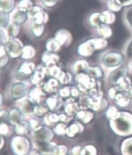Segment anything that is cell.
Returning <instances> with one entry per match:
<instances>
[{"instance_id": "cell-10", "label": "cell", "mask_w": 132, "mask_h": 155, "mask_svg": "<svg viewBox=\"0 0 132 155\" xmlns=\"http://www.w3.org/2000/svg\"><path fill=\"white\" fill-rule=\"evenodd\" d=\"M28 95L29 99L32 102L38 103V104H40L47 97V93L44 91L43 87H40V86L34 87L30 90Z\"/></svg>"}, {"instance_id": "cell-31", "label": "cell", "mask_w": 132, "mask_h": 155, "mask_svg": "<svg viewBox=\"0 0 132 155\" xmlns=\"http://www.w3.org/2000/svg\"><path fill=\"white\" fill-rule=\"evenodd\" d=\"M0 19H1L0 28L7 29L10 23H11V13L0 11Z\"/></svg>"}, {"instance_id": "cell-3", "label": "cell", "mask_w": 132, "mask_h": 155, "mask_svg": "<svg viewBox=\"0 0 132 155\" xmlns=\"http://www.w3.org/2000/svg\"><path fill=\"white\" fill-rule=\"evenodd\" d=\"M29 20H32L39 25H46L49 19L48 13L39 5H34L28 12Z\"/></svg>"}, {"instance_id": "cell-48", "label": "cell", "mask_w": 132, "mask_h": 155, "mask_svg": "<svg viewBox=\"0 0 132 155\" xmlns=\"http://www.w3.org/2000/svg\"><path fill=\"white\" fill-rule=\"evenodd\" d=\"M41 120L38 119V118H33V119L31 120L30 121V126H31V127L34 128L35 130H37L40 127H41V122L40 121Z\"/></svg>"}, {"instance_id": "cell-4", "label": "cell", "mask_w": 132, "mask_h": 155, "mask_svg": "<svg viewBox=\"0 0 132 155\" xmlns=\"http://www.w3.org/2000/svg\"><path fill=\"white\" fill-rule=\"evenodd\" d=\"M7 53L11 58H18L21 56L24 45L22 41L17 38H11L8 42L4 45Z\"/></svg>"}, {"instance_id": "cell-27", "label": "cell", "mask_w": 132, "mask_h": 155, "mask_svg": "<svg viewBox=\"0 0 132 155\" xmlns=\"http://www.w3.org/2000/svg\"><path fill=\"white\" fill-rule=\"evenodd\" d=\"M7 30L10 38H17L20 32H21V25L11 21Z\"/></svg>"}, {"instance_id": "cell-34", "label": "cell", "mask_w": 132, "mask_h": 155, "mask_svg": "<svg viewBox=\"0 0 132 155\" xmlns=\"http://www.w3.org/2000/svg\"><path fill=\"white\" fill-rule=\"evenodd\" d=\"M106 4L107 5L108 10L114 13L120 11L122 8H123L118 0H109Z\"/></svg>"}, {"instance_id": "cell-14", "label": "cell", "mask_w": 132, "mask_h": 155, "mask_svg": "<svg viewBox=\"0 0 132 155\" xmlns=\"http://www.w3.org/2000/svg\"><path fill=\"white\" fill-rule=\"evenodd\" d=\"M34 137L39 142H47L52 138V133L48 128L42 126L34 131Z\"/></svg>"}, {"instance_id": "cell-36", "label": "cell", "mask_w": 132, "mask_h": 155, "mask_svg": "<svg viewBox=\"0 0 132 155\" xmlns=\"http://www.w3.org/2000/svg\"><path fill=\"white\" fill-rule=\"evenodd\" d=\"M78 117L79 118V119L86 124L92 120L94 117V114L90 111H80L78 113Z\"/></svg>"}, {"instance_id": "cell-17", "label": "cell", "mask_w": 132, "mask_h": 155, "mask_svg": "<svg viewBox=\"0 0 132 155\" xmlns=\"http://www.w3.org/2000/svg\"><path fill=\"white\" fill-rule=\"evenodd\" d=\"M89 67V63L85 59L76 60L72 66L73 72L76 75L81 73H86Z\"/></svg>"}, {"instance_id": "cell-5", "label": "cell", "mask_w": 132, "mask_h": 155, "mask_svg": "<svg viewBox=\"0 0 132 155\" xmlns=\"http://www.w3.org/2000/svg\"><path fill=\"white\" fill-rule=\"evenodd\" d=\"M35 64L32 62L26 61L22 63L17 70L16 76L19 81H25L26 79H30L35 70Z\"/></svg>"}, {"instance_id": "cell-51", "label": "cell", "mask_w": 132, "mask_h": 155, "mask_svg": "<svg viewBox=\"0 0 132 155\" xmlns=\"http://www.w3.org/2000/svg\"><path fill=\"white\" fill-rule=\"evenodd\" d=\"M67 127L65 126V125L62 124H59L58 126L55 127V130H56V133L58 135H64V133L67 132Z\"/></svg>"}, {"instance_id": "cell-55", "label": "cell", "mask_w": 132, "mask_h": 155, "mask_svg": "<svg viewBox=\"0 0 132 155\" xmlns=\"http://www.w3.org/2000/svg\"><path fill=\"white\" fill-rule=\"evenodd\" d=\"M79 95V89L78 87H71V95L74 97H77Z\"/></svg>"}, {"instance_id": "cell-45", "label": "cell", "mask_w": 132, "mask_h": 155, "mask_svg": "<svg viewBox=\"0 0 132 155\" xmlns=\"http://www.w3.org/2000/svg\"><path fill=\"white\" fill-rule=\"evenodd\" d=\"M83 155H96V149L92 146H87L83 148Z\"/></svg>"}, {"instance_id": "cell-24", "label": "cell", "mask_w": 132, "mask_h": 155, "mask_svg": "<svg viewBox=\"0 0 132 155\" xmlns=\"http://www.w3.org/2000/svg\"><path fill=\"white\" fill-rule=\"evenodd\" d=\"M35 49L31 45L24 46L22 50L21 58L25 60H30L33 59L35 55Z\"/></svg>"}, {"instance_id": "cell-41", "label": "cell", "mask_w": 132, "mask_h": 155, "mask_svg": "<svg viewBox=\"0 0 132 155\" xmlns=\"http://www.w3.org/2000/svg\"><path fill=\"white\" fill-rule=\"evenodd\" d=\"M49 107L47 105L44 104H39L36 106H35L34 112L35 114H37L39 116H42L45 114H46L48 111Z\"/></svg>"}, {"instance_id": "cell-56", "label": "cell", "mask_w": 132, "mask_h": 155, "mask_svg": "<svg viewBox=\"0 0 132 155\" xmlns=\"http://www.w3.org/2000/svg\"><path fill=\"white\" fill-rule=\"evenodd\" d=\"M47 118H48V120H49L48 121L50 122L51 123L56 122L57 121H58V120H59V117H58L56 115H55V114L50 115Z\"/></svg>"}, {"instance_id": "cell-13", "label": "cell", "mask_w": 132, "mask_h": 155, "mask_svg": "<svg viewBox=\"0 0 132 155\" xmlns=\"http://www.w3.org/2000/svg\"><path fill=\"white\" fill-rule=\"evenodd\" d=\"M127 73H128V67L126 65H122L111 72L108 79L109 82L111 84L116 85L119 80L126 76Z\"/></svg>"}, {"instance_id": "cell-57", "label": "cell", "mask_w": 132, "mask_h": 155, "mask_svg": "<svg viewBox=\"0 0 132 155\" xmlns=\"http://www.w3.org/2000/svg\"><path fill=\"white\" fill-rule=\"evenodd\" d=\"M59 120H61V121H63V122H69L70 118H69V115H61L60 116H59Z\"/></svg>"}, {"instance_id": "cell-25", "label": "cell", "mask_w": 132, "mask_h": 155, "mask_svg": "<svg viewBox=\"0 0 132 155\" xmlns=\"http://www.w3.org/2000/svg\"><path fill=\"white\" fill-rule=\"evenodd\" d=\"M91 39H92V43L94 45L95 51L103 50L107 47V46L108 45V41H107V39L101 38L99 37Z\"/></svg>"}, {"instance_id": "cell-50", "label": "cell", "mask_w": 132, "mask_h": 155, "mask_svg": "<svg viewBox=\"0 0 132 155\" xmlns=\"http://www.w3.org/2000/svg\"><path fill=\"white\" fill-rule=\"evenodd\" d=\"M125 54L128 58H132V39L129 41L128 44L126 46Z\"/></svg>"}, {"instance_id": "cell-43", "label": "cell", "mask_w": 132, "mask_h": 155, "mask_svg": "<svg viewBox=\"0 0 132 155\" xmlns=\"http://www.w3.org/2000/svg\"><path fill=\"white\" fill-rule=\"evenodd\" d=\"M0 41H1V45H5L8 40L10 39V36L8 33V31L5 28H0Z\"/></svg>"}, {"instance_id": "cell-20", "label": "cell", "mask_w": 132, "mask_h": 155, "mask_svg": "<svg viewBox=\"0 0 132 155\" xmlns=\"http://www.w3.org/2000/svg\"><path fill=\"white\" fill-rule=\"evenodd\" d=\"M101 18L103 25H112L116 19V16L114 12L110 11L108 9L101 12Z\"/></svg>"}, {"instance_id": "cell-46", "label": "cell", "mask_w": 132, "mask_h": 155, "mask_svg": "<svg viewBox=\"0 0 132 155\" xmlns=\"http://www.w3.org/2000/svg\"><path fill=\"white\" fill-rule=\"evenodd\" d=\"M67 153V149L64 146H59L54 149V155H66Z\"/></svg>"}, {"instance_id": "cell-49", "label": "cell", "mask_w": 132, "mask_h": 155, "mask_svg": "<svg viewBox=\"0 0 132 155\" xmlns=\"http://www.w3.org/2000/svg\"><path fill=\"white\" fill-rule=\"evenodd\" d=\"M59 95L61 97H67L71 95V87H64L59 90Z\"/></svg>"}, {"instance_id": "cell-12", "label": "cell", "mask_w": 132, "mask_h": 155, "mask_svg": "<svg viewBox=\"0 0 132 155\" xmlns=\"http://www.w3.org/2000/svg\"><path fill=\"white\" fill-rule=\"evenodd\" d=\"M27 28L30 34L33 38L38 39L43 35L45 30V25H39L32 20H29Z\"/></svg>"}, {"instance_id": "cell-61", "label": "cell", "mask_w": 132, "mask_h": 155, "mask_svg": "<svg viewBox=\"0 0 132 155\" xmlns=\"http://www.w3.org/2000/svg\"><path fill=\"white\" fill-rule=\"evenodd\" d=\"M56 1H58V2H59V1H61V0H56Z\"/></svg>"}, {"instance_id": "cell-2", "label": "cell", "mask_w": 132, "mask_h": 155, "mask_svg": "<svg viewBox=\"0 0 132 155\" xmlns=\"http://www.w3.org/2000/svg\"><path fill=\"white\" fill-rule=\"evenodd\" d=\"M125 55L118 50H109L101 58V63L108 68H117L123 65Z\"/></svg>"}, {"instance_id": "cell-44", "label": "cell", "mask_w": 132, "mask_h": 155, "mask_svg": "<svg viewBox=\"0 0 132 155\" xmlns=\"http://www.w3.org/2000/svg\"><path fill=\"white\" fill-rule=\"evenodd\" d=\"M77 107V104L73 102H68L67 104V107H66V113H67V114L69 116L72 115L74 112L76 111Z\"/></svg>"}, {"instance_id": "cell-37", "label": "cell", "mask_w": 132, "mask_h": 155, "mask_svg": "<svg viewBox=\"0 0 132 155\" xmlns=\"http://www.w3.org/2000/svg\"><path fill=\"white\" fill-rule=\"evenodd\" d=\"M34 102H32L29 99L24 100L21 104V111L25 113H31L34 112Z\"/></svg>"}, {"instance_id": "cell-54", "label": "cell", "mask_w": 132, "mask_h": 155, "mask_svg": "<svg viewBox=\"0 0 132 155\" xmlns=\"http://www.w3.org/2000/svg\"><path fill=\"white\" fill-rule=\"evenodd\" d=\"M73 155H83V148L79 146H75L72 149Z\"/></svg>"}, {"instance_id": "cell-8", "label": "cell", "mask_w": 132, "mask_h": 155, "mask_svg": "<svg viewBox=\"0 0 132 155\" xmlns=\"http://www.w3.org/2000/svg\"><path fill=\"white\" fill-rule=\"evenodd\" d=\"M54 38L58 41L61 46L63 47H68L73 41L72 34L69 30L64 28H61L55 32Z\"/></svg>"}, {"instance_id": "cell-7", "label": "cell", "mask_w": 132, "mask_h": 155, "mask_svg": "<svg viewBox=\"0 0 132 155\" xmlns=\"http://www.w3.org/2000/svg\"><path fill=\"white\" fill-rule=\"evenodd\" d=\"M29 147V142L27 138L23 137H15L12 142V148L18 155H23L26 153Z\"/></svg>"}, {"instance_id": "cell-23", "label": "cell", "mask_w": 132, "mask_h": 155, "mask_svg": "<svg viewBox=\"0 0 132 155\" xmlns=\"http://www.w3.org/2000/svg\"><path fill=\"white\" fill-rule=\"evenodd\" d=\"M62 46L59 43L58 41L55 39V38L48 39L46 44H45V48L47 51H50V52L56 53L57 51H59Z\"/></svg>"}, {"instance_id": "cell-22", "label": "cell", "mask_w": 132, "mask_h": 155, "mask_svg": "<svg viewBox=\"0 0 132 155\" xmlns=\"http://www.w3.org/2000/svg\"><path fill=\"white\" fill-rule=\"evenodd\" d=\"M16 7L14 0H0V11L11 13Z\"/></svg>"}, {"instance_id": "cell-6", "label": "cell", "mask_w": 132, "mask_h": 155, "mask_svg": "<svg viewBox=\"0 0 132 155\" xmlns=\"http://www.w3.org/2000/svg\"><path fill=\"white\" fill-rule=\"evenodd\" d=\"M28 87L26 82L23 81L16 82L11 87V96L14 100L22 99L27 95Z\"/></svg>"}, {"instance_id": "cell-9", "label": "cell", "mask_w": 132, "mask_h": 155, "mask_svg": "<svg viewBox=\"0 0 132 155\" xmlns=\"http://www.w3.org/2000/svg\"><path fill=\"white\" fill-rule=\"evenodd\" d=\"M95 51L92 39H88L83 41L77 47V53L83 58L90 57Z\"/></svg>"}, {"instance_id": "cell-38", "label": "cell", "mask_w": 132, "mask_h": 155, "mask_svg": "<svg viewBox=\"0 0 132 155\" xmlns=\"http://www.w3.org/2000/svg\"><path fill=\"white\" fill-rule=\"evenodd\" d=\"M124 21L132 30V7L126 8L124 11Z\"/></svg>"}, {"instance_id": "cell-15", "label": "cell", "mask_w": 132, "mask_h": 155, "mask_svg": "<svg viewBox=\"0 0 132 155\" xmlns=\"http://www.w3.org/2000/svg\"><path fill=\"white\" fill-rule=\"evenodd\" d=\"M59 59V56L56 53L50 52L47 50L43 52L41 56V61L47 68L57 64Z\"/></svg>"}, {"instance_id": "cell-52", "label": "cell", "mask_w": 132, "mask_h": 155, "mask_svg": "<svg viewBox=\"0 0 132 155\" xmlns=\"http://www.w3.org/2000/svg\"><path fill=\"white\" fill-rule=\"evenodd\" d=\"M9 58H10V56L8 54L5 55L3 57H2L1 58V60H0L1 61V63H0V64H1V68L2 69L3 68V67L6 66L7 64H8V61H9Z\"/></svg>"}, {"instance_id": "cell-29", "label": "cell", "mask_w": 132, "mask_h": 155, "mask_svg": "<svg viewBox=\"0 0 132 155\" xmlns=\"http://www.w3.org/2000/svg\"><path fill=\"white\" fill-rule=\"evenodd\" d=\"M116 103L120 107H126L130 104V97L126 94H123L119 92L115 97Z\"/></svg>"}, {"instance_id": "cell-18", "label": "cell", "mask_w": 132, "mask_h": 155, "mask_svg": "<svg viewBox=\"0 0 132 155\" xmlns=\"http://www.w3.org/2000/svg\"><path fill=\"white\" fill-rule=\"evenodd\" d=\"M87 23L89 27L95 30L103 25V23L101 18V12H95L90 14L87 18Z\"/></svg>"}, {"instance_id": "cell-60", "label": "cell", "mask_w": 132, "mask_h": 155, "mask_svg": "<svg viewBox=\"0 0 132 155\" xmlns=\"http://www.w3.org/2000/svg\"><path fill=\"white\" fill-rule=\"evenodd\" d=\"M102 1H103V2H104L105 3H107V2L109 1V0H102Z\"/></svg>"}, {"instance_id": "cell-40", "label": "cell", "mask_w": 132, "mask_h": 155, "mask_svg": "<svg viewBox=\"0 0 132 155\" xmlns=\"http://www.w3.org/2000/svg\"><path fill=\"white\" fill-rule=\"evenodd\" d=\"M71 75L67 71H62L58 80L61 84H67L71 81Z\"/></svg>"}, {"instance_id": "cell-47", "label": "cell", "mask_w": 132, "mask_h": 155, "mask_svg": "<svg viewBox=\"0 0 132 155\" xmlns=\"http://www.w3.org/2000/svg\"><path fill=\"white\" fill-rule=\"evenodd\" d=\"M11 127L9 126V125L7 124L4 123L3 122H2L1 124V134L2 135H8L9 134H11Z\"/></svg>"}, {"instance_id": "cell-35", "label": "cell", "mask_w": 132, "mask_h": 155, "mask_svg": "<svg viewBox=\"0 0 132 155\" xmlns=\"http://www.w3.org/2000/svg\"><path fill=\"white\" fill-rule=\"evenodd\" d=\"M81 132V126L77 123H74L67 129V135L69 137H74Z\"/></svg>"}, {"instance_id": "cell-19", "label": "cell", "mask_w": 132, "mask_h": 155, "mask_svg": "<svg viewBox=\"0 0 132 155\" xmlns=\"http://www.w3.org/2000/svg\"><path fill=\"white\" fill-rule=\"evenodd\" d=\"M59 83L60 82L58 79L52 78L43 84V89L47 94H52L58 90Z\"/></svg>"}, {"instance_id": "cell-21", "label": "cell", "mask_w": 132, "mask_h": 155, "mask_svg": "<svg viewBox=\"0 0 132 155\" xmlns=\"http://www.w3.org/2000/svg\"><path fill=\"white\" fill-rule=\"evenodd\" d=\"M96 34H97L98 37L101 38H103L105 39H108L111 37L113 34V31L109 25H103L99 27L98 28L95 30Z\"/></svg>"}, {"instance_id": "cell-32", "label": "cell", "mask_w": 132, "mask_h": 155, "mask_svg": "<svg viewBox=\"0 0 132 155\" xmlns=\"http://www.w3.org/2000/svg\"><path fill=\"white\" fill-rule=\"evenodd\" d=\"M30 127L31 126L28 122L22 120L21 122L16 125V131L19 135H24L29 132Z\"/></svg>"}, {"instance_id": "cell-1", "label": "cell", "mask_w": 132, "mask_h": 155, "mask_svg": "<svg viewBox=\"0 0 132 155\" xmlns=\"http://www.w3.org/2000/svg\"><path fill=\"white\" fill-rule=\"evenodd\" d=\"M113 122L112 127L118 134L121 135H132V115L129 113L119 114Z\"/></svg>"}, {"instance_id": "cell-58", "label": "cell", "mask_w": 132, "mask_h": 155, "mask_svg": "<svg viewBox=\"0 0 132 155\" xmlns=\"http://www.w3.org/2000/svg\"><path fill=\"white\" fill-rule=\"evenodd\" d=\"M30 155H41V154L38 151H33L32 152L30 153Z\"/></svg>"}, {"instance_id": "cell-53", "label": "cell", "mask_w": 132, "mask_h": 155, "mask_svg": "<svg viewBox=\"0 0 132 155\" xmlns=\"http://www.w3.org/2000/svg\"><path fill=\"white\" fill-rule=\"evenodd\" d=\"M119 3L123 7H132V0H118Z\"/></svg>"}, {"instance_id": "cell-33", "label": "cell", "mask_w": 132, "mask_h": 155, "mask_svg": "<svg viewBox=\"0 0 132 155\" xmlns=\"http://www.w3.org/2000/svg\"><path fill=\"white\" fill-rule=\"evenodd\" d=\"M46 104L50 109L55 110V109H57L60 104V99L58 96L52 95L48 97L46 100Z\"/></svg>"}, {"instance_id": "cell-42", "label": "cell", "mask_w": 132, "mask_h": 155, "mask_svg": "<svg viewBox=\"0 0 132 155\" xmlns=\"http://www.w3.org/2000/svg\"><path fill=\"white\" fill-rule=\"evenodd\" d=\"M40 5L45 8H52L57 5L59 2L56 0H39Z\"/></svg>"}, {"instance_id": "cell-11", "label": "cell", "mask_w": 132, "mask_h": 155, "mask_svg": "<svg viewBox=\"0 0 132 155\" xmlns=\"http://www.w3.org/2000/svg\"><path fill=\"white\" fill-rule=\"evenodd\" d=\"M48 73V70L46 66L39 65L35 68V70L32 75L30 81L32 84L35 86H39Z\"/></svg>"}, {"instance_id": "cell-30", "label": "cell", "mask_w": 132, "mask_h": 155, "mask_svg": "<svg viewBox=\"0 0 132 155\" xmlns=\"http://www.w3.org/2000/svg\"><path fill=\"white\" fill-rule=\"evenodd\" d=\"M10 120L15 125H17L18 124L21 122L23 120L21 111L16 108L13 109L10 113Z\"/></svg>"}, {"instance_id": "cell-59", "label": "cell", "mask_w": 132, "mask_h": 155, "mask_svg": "<svg viewBox=\"0 0 132 155\" xmlns=\"http://www.w3.org/2000/svg\"><path fill=\"white\" fill-rule=\"evenodd\" d=\"M3 103V95L2 94H1V104H2Z\"/></svg>"}, {"instance_id": "cell-26", "label": "cell", "mask_w": 132, "mask_h": 155, "mask_svg": "<svg viewBox=\"0 0 132 155\" xmlns=\"http://www.w3.org/2000/svg\"><path fill=\"white\" fill-rule=\"evenodd\" d=\"M86 73L94 79H99L103 75V70L98 66H90Z\"/></svg>"}, {"instance_id": "cell-28", "label": "cell", "mask_w": 132, "mask_h": 155, "mask_svg": "<svg viewBox=\"0 0 132 155\" xmlns=\"http://www.w3.org/2000/svg\"><path fill=\"white\" fill-rule=\"evenodd\" d=\"M34 4L31 0H20L19 2L16 4V8L18 9L20 11H22L24 12H27L30 10L33 6Z\"/></svg>"}, {"instance_id": "cell-39", "label": "cell", "mask_w": 132, "mask_h": 155, "mask_svg": "<svg viewBox=\"0 0 132 155\" xmlns=\"http://www.w3.org/2000/svg\"><path fill=\"white\" fill-rule=\"evenodd\" d=\"M123 155H132V138L125 140L123 143Z\"/></svg>"}, {"instance_id": "cell-16", "label": "cell", "mask_w": 132, "mask_h": 155, "mask_svg": "<svg viewBox=\"0 0 132 155\" xmlns=\"http://www.w3.org/2000/svg\"><path fill=\"white\" fill-rule=\"evenodd\" d=\"M11 21L16 23L19 25H23L29 20L28 13L20 11L16 8L11 13Z\"/></svg>"}]
</instances>
